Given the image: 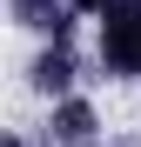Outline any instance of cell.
<instances>
[{
	"label": "cell",
	"instance_id": "cell-1",
	"mask_svg": "<svg viewBox=\"0 0 141 147\" xmlns=\"http://www.w3.org/2000/svg\"><path fill=\"white\" fill-rule=\"evenodd\" d=\"M101 67L108 74H141V0L101 7Z\"/></svg>",
	"mask_w": 141,
	"mask_h": 147
},
{
	"label": "cell",
	"instance_id": "cell-3",
	"mask_svg": "<svg viewBox=\"0 0 141 147\" xmlns=\"http://www.w3.org/2000/svg\"><path fill=\"white\" fill-rule=\"evenodd\" d=\"M74 7H94V13H101V7H114V0H74Z\"/></svg>",
	"mask_w": 141,
	"mask_h": 147
},
{
	"label": "cell",
	"instance_id": "cell-4",
	"mask_svg": "<svg viewBox=\"0 0 141 147\" xmlns=\"http://www.w3.org/2000/svg\"><path fill=\"white\" fill-rule=\"evenodd\" d=\"M7 147H27V140H7Z\"/></svg>",
	"mask_w": 141,
	"mask_h": 147
},
{
	"label": "cell",
	"instance_id": "cell-2",
	"mask_svg": "<svg viewBox=\"0 0 141 147\" xmlns=\"http://www.w3.org/2000/svg\"><path fill=\"white\" fill-rule=\"evenodd\" d=\"M47 127H54V147H87L94 134H101V114H94L87 94H61L54 114H47Z\"/></svg>",
	"mask_w": 141,
	"mask_h": 147
}]
</instances>
